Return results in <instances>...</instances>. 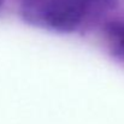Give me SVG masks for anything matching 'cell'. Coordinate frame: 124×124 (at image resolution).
Returning <instances> with one entry per match:
<instances>
[{
  "label": "cell",
  "instance_id": "cell-3",
  "mask_svg": "<svg viewBox=\"0 0 124 124\" xmlns=\"http://www.w3.org/2000/svg\"><path fill=\"white\" fill-rule=\"evenodd\" d=\"M2 2H4V0H0V7H1V5H2Z\"/></svg>",
  "mask_w": 124,
  "mask_h": 124
},
{
  "label": "cell",
  "instance_id": "cell-1",
  "mask_svg": "<svg viewBox=\"0 0 124 124\" xmlns=\"http://www.w3.org/2000/svg\"><path fill=\"white\" fill-rule=\"evenodd\" d=\"M118 2L119 0H21L19 13L25 23L35 28L74 34L100 21Z\"/></svg>",
  "mask_w": 124,
  "mask_h": 124
},
{
  "label": "cell",
  "instance_id": "cell-2",
  "mask_svg": "<svg viewBox=\"0 0 124 124\" xmlns=\"http://www.w3.org/2000/svg\"><path fill=\"white\" fill-rule=\"evenodd\" d=\"M104 39L111 55L124 63V19L108 21L104 25Z\"/></svg>",
  "mask_w": 124,
  "mask_h": 124
}]
</instances>
